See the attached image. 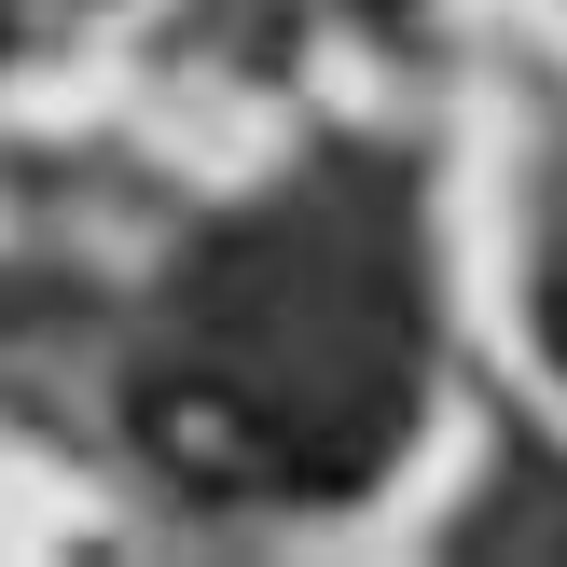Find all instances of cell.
<instances>
[{
  "mask_svg": "<svg viewBox=\"0 0 567 567\" xmlns=\"http://www.w3.org/2000/svg\"><path fill=\"white\" fill-rule=\"evenodd\" d=\"M138 443H153V457L181 471L194 498H291V485H347V457H332V443L305 430L277 388H249V374H153V388H138Z\"/></svg>",
  "mask_w": 567,
  "mask_h": 567,
  "instance_id": "cell-1",
  "label": "cell"
},
{
  "mask_svg": "<svg viewBox=\"0 0 567 567\" xmlns=\"http://www.w3.org/2000/svg\"><path fill=\"white\" fill-rule=\"evenodd\" d=\"M540 332H554V360H567V277H554V291H540Z\"/></svg>",
  "mask_w": 567,
  "mask_h": 567,
  "instance_id": "cell-2",
  "label": "cell"
}]
</instances>
